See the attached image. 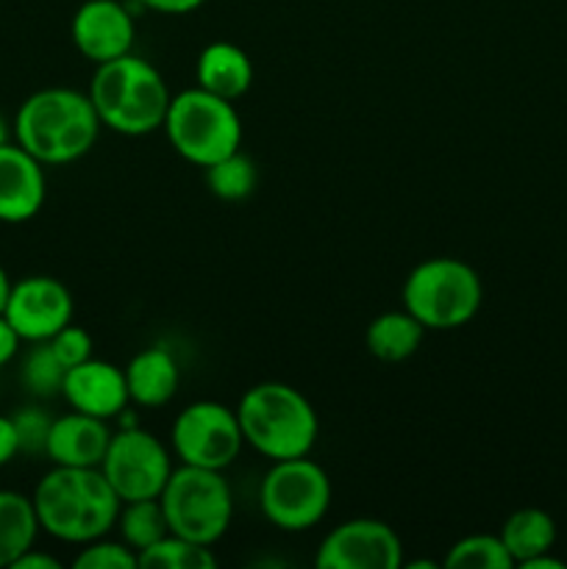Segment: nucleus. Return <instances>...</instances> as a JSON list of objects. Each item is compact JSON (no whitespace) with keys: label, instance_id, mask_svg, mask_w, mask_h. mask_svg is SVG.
Wrapping results in <instances>:
<instances>
[{"label":"nucleus","instance_id":"1","mask_svg":"<svg viewBox=\"0 0 567 569\" xmlns=\"http://www.w3.org/2000/svg\"><path fill=\"white\" fill-rule=\"evenodd\" d=\"M39 528L67 545H87L115 528L122 500L100 467H56L31 495Z\"/></svg>","mask_w":567,"mask_h":569},{"label":"nucleus","instance_id":"2","mask_svg":"<svg viewBox=\"0 0 567 569\" xmlns=\"http://www.w3.org/2000/svg\"><path fill=\"white\" fill-rule=\"evenodd\" d=\"M14 142L44 167L72 164L94 148L100 117L87 92L48 87L28 94L14 114Z\"/></svg>","mask_w":567,"mask_h":569},{"label":"nucleus","instance_id":"3","mask_svg":"<svg viewBox=\"0 0 567 569\" xmlns=\"http://www.w3.org/2000/svg\"><path fill=\"white\" fill-rule=\"evenodd\" d=\"M87 94L100 126L122 137H148L159 131L172 100L161 72L133 53L94 67Z\"/></svg>","mask_w":567,"mask_h":569},{"label":"nucleus","instance_id":"4","mask_svg":"<svg viewBox=\"0 0 567 569\" xmlns=\"http://www.w3.org/2000/svg\"><path fill=\"white\" fill-rule=\"evenodd\" d=\"M245 445L270 461L298 459L315 450L320 420L304 392L281 381H261L239 398Z\"/></svg>","mask_w":567,"mask_h":569},{"label":"nucleus","instance_id":"5","mask_svg":"<svg viewBox=\"0 0 567 569\" xmlns=\"http://www.w3.org/2000/svg\"><path fill=\"white\" fill-rule=\"evenodd\" d=\"M484 283L467 261L434 256L404 281V309L426 331H456L481 311Z\"/></svg>","mask_w":567,"mask_h":569},{"label":"nucleus","instance_id":"6","mask_svg":"<svg viewBox=\"0 0 567 569\" xmlns=\"http://www.w3.org/2000/svg\"><path fill=\"white\" fill-rule=\"evenodd\" d=\"M161 128L172 150L200 170L242 148L239 111L231 100L217 98L200 87L172 94Z\"/></svg>","mask_w":567,"mask_h":569},{"label":"nucleus","instance_id":"7","mask_svg":"<svg viewBox=\"0 0 567 569\" xmlns=\"http://www.w3.org/2000/svg\"><path fill=\"white\" fill-rule=\"evenodd\" d=\"M170 533L200 545H217L233 520V495L222 470L178 465L159 495Z\"/></svg>","mask_w":567,"mask_h":569},{"label":"nucleus","instance_id":"8","mask_svg":"<svg viewBox=\"0 0 567 569\" xmlns=\"http://www.w3.org/2000/svg\"><path fill=\"white\" fill-rule=\"evenodd\" d=\"M259 506L278 531H309L328 515L331 478L309 456L272 461L259 487Z\"/></svg>","mask_w":567,"mask_h":569},{"label":"nucleus","instance_id":"9","mask_svg":"<svg viewBox=\"0 0 567 569\" xmlns=\"http://www.w3.org/2000/svg\"><path fill=\"white\" fill-rule=\"evenodd\" d=\"M170 445L181 465L228 470L245 448L237 409L217 400H195L172 420Z\"/></svg>","mask_w":567,"mask_h":569},{"label":"nucleus","instance_id":"10","mask_svg":"<svg viewBox=\"0 0 567 569\" xmlns=\"http://www.w3.org/2000/svg\"><path fill=\"white\" fill-rule=\"evenodd\" d=\"M100 472L122 503L159 498L172 472V456L159 437L145 428H120L111 433Z\"/></svg>","mask_w":567,"mask_h":569},{"label":"nucleus","instance_id":"11","mask_svg":"<svg viewBox=\"0 0 567 569\" xmlns=\"http://www.w3.org/2000/svg\"><path fill=\"white\" fill-rule=\"evenodd\" d=\"M404 542L387 522L372 517L339 522L322 537L315 553L317 569H400Z\"/></svg>","mask_w":567,"mask_h":569},{"label":"nucleus","instance_id":"12","mask_svg":"<svg viewBox=\"0 0 567 569\" xmlns=\"http://www.w3.org/2000/svg\"><path fill=\"white\" fill-rule=\"evenodd\" d=\"M72 295L59 278L28 276L11 283L3 317L22 342H48L67 322H72Z\"/></svg>","mask_w":567,"mask_h":569},{"label":"nucleus","instance_id":"13","mask_svg":"<svg viewBox=\"0 0 567 569\" xmlns=\"http://www.w3.org/2000/svg\"><path fill=\"white\" fill-rule=\"evenodd\" d=\"M70 37L83 59L103 64L131 53L137 26L131 9L120 0H83L72 14Z\"/></svg>","mask_w":567,"mask_h":569},{"label":"nucleus","instance_id":"14","mask_svg":"<svg viewBox=\"0 0 567 569\" xmlns=\"http://www.w3.org/2000/svg\"><path fill=\"white\" fill-rule=\"evenodd\" d=\"M61 398L72 411H83V415L100 417V420H115L131 403L126 370L111 361L94 359V356L64 372Z\"/></svg>","mask_w":567,"mask_h":569},{"label":"nucleus","instance_id":"15","mask_svg":"<svg viewBox=\"0 0 567 569\" xmlns=\"http://www.w3.org/2000/svg\"><path fill=\"white\" fill-rule=\"evenodd\" d=\"M48 198L44 164L26 148L9 142L0 148V222L20 226L42 211Z\"/></svg>","mask_w":567,"mask_h":569},{"label":"nucleus","instance_id":"16","mask_svg":"<svg viewBox=\"0 0 567 569\" xmlns=\"http://www.w3.org/2000/svg\"><path fill=\"white\" fill-rule=\"evenodd\" d=\"M109 420L72 411L56 417L50 426L44 456L56 467H100L106 459V450L111 442Z\"/></svg>","mask_w":567,"mask_h":569},{"label":"nucleus","instance_id":"17","mask_svg":"<svg viewBox=\"0 0 567 569\" xmlns=\"http://www.w3.org/2000/svg\"><path fill=\"white\" fill-rule=\"evenodd\" d=\"M126 370L128 398L131 403L142 406V409H161L170 403L181 383V370H178L176 356L167 348L156 345V348H145L131 356Z\"/></svg>","mask_w":567,"mask_h":569},{"label":"nucleus","instance_id":"18","mask_svg":"<svg viewBox=\"0 0 567 569\" xmlns=\"http://www.w3.org/2000/svg\"><path fill=\"white\" fill-rule=\"evenodd\" d=\"M195 78H198L200 89L237 103L253 83V64L239 44L220 39L200 50Z\"/></svg>","mask_w":567,"mask_h":569},{"label":"nucleus","instance_id":"19","mask_svg":"<svg viewBox=\"0 0 567 569\" xmlns=\"http://www.w3.org/2000/svg\"><path fill=\"white\" fill-rule=\"evenodd\" d=\"M422 337H426V328L406 309L384 311V315L372 317L367 326L365 348L372 359L384 361V365H400L417 353Z\"/></svg>","mask_w":567,"mask_h":569},{"label":"nucleus","instance_id":"20","mask_svg":"<svg viewBox=\"0 0 567 569\" xmlns=\"http://www.w3.org/2000/svg\"><path fill=\"white\" fill-rule=\"evenodd\" d=\"M498 537L504 539L515 567H523L526 561H531L534 556H543L554 550L556 522L548 511L526 506V509H517L506 517Z\"/></svg>","mask_w":567,"mask_h":569},{"label":"nucleus","instance_id":"21","mask_svg":"<svg viewBox=\"0 0 567 569\" xmlns=\"http://www.w3.org/2000/svg\"><path fill=\"white\" fill-rule=\"evenodd\" d=\"M39 520L28 495L0 489V569H11L26 550L37 545Z\"/></svg>","mask_w":567,"mask_h":569},{"label":"nucleus","instance_id":"22","mask_svg":"<svg viewBox=\"0 0 567 569\" xmlns=\"http://www.w3.org/2000/svg\"><path fill=\"white\" fill-rule=\"evenodd\" d=\"M115 528L117 533H120L122 542L131 550H137V556L170 533V526H167V517L159 498L128 500V503H122Z\"/></svg>","mask_w":567,"mask_h":569},{"label":"nucleus","instance_id":"23","mask_svg":"<svg viewBox=\"0 0 567 569\" xmlns=\"http://www.w3.org/2000/svg\"><path fill=\"white\" fill-rule=\"evenodd\" d=\"M203 181L217 200L239 203V200H248L253 194L256 183H259V170H256L250 156H245L242 150H233L226 159L206 167Z\"/></svg>","mask_w":567,"mask_h":569},{"label":"nucleus","instance_id":"24","mask_svg":"<svg viewBox=\"0 0 567 569\" xmlns=\"http://www.w3.org/2000/svg\"><path fill=\"white\" fill-rule=\"evenodd\" d=\"M217 556L211 545L192 542V539L167 533L156 545L139 553V569H215Z\"/></svg>","mask_w":567,"mask_h":569},{"label":"nucleus","instance_id":"25","mask_svg":"<svg viewBox=\"0 0 567 569\" xmlns=\"http://www.w3.org/2000/svg\"><path fill=\"white\" fill-rule=\"evenodd\" d=\"M442 565L448 569H511L515 561L498 533H470L450 545Z\"/></svg>","mask_w":567,"mask_h":569},{"label":"nucleus","instance_id":"26","mask_svg":"<svg viewBox=\"0 0 567 569\" xmlns=\"http://www.w3.org/2000/svg\"><path fill=\"white\" fill-rule=\"evenodd\" d=\"M67 367L56 359L53 348L48 342H33L28 356L22 359V387L33 395V398H53L61 395V383H64Z\"/></svg>","mask_w":567,"mask_h":569},{"label":"nucleus","instance_id":"27","mask_svg":"<svg viewBox=\"0 0 567 569\" xmlns=\"http://www.w3.org/2000/svg\"><path fill=\"white\" fill-rule=\"evenodd\" d=\"M72 569H139V556L122 539L115 542V539L100 537L81 545L72 559Z\"/></svg>","mask_w":567,"mask_h":569},{"label":"nucleus","instance_id":"28","mask_svg":"<svg viewBox=\"0 0 567 569\" xmlns=\"http://www.w3.org/2000/svg\"><path fill=\"white\" fill-rule=\"evenodd\" d=\"M17 437H20V453L37 456L44 453V445H48L50 426H53V417H48V411H42L39 406H26V409L17 411L14 417Z\"/></svg>","mask_w":567,"mask_h":569},{"label":"nucleus","instance_id":"29","mask_svg":"<svg viewBox=\"0 0 567 569\" xmlns=\"http://www.w3.org/2000/svg\"><path fill=\"white\" fill-rule=\"evenodd\" d=\"M48 345L53 348L56 359H59L67 370L76 365H81V361L92 359V353H94L92 337H89L87 328L72 326V322H67L59 333H53V337L48 339Z\"/></svg>","mask_w":567,"mask_h":569},{"label":"nucleus","instance_id":"30","mask_svg":"<svg viewBox=\"0 0 567 569\" xmlns=\"http://www.w3.org/2000/svg\"><path fill=\"white\" fill-rule=\"evenodd\" d=\"M17 453H20V437H17L14 420L0 415V467L14 461Z\"/></svg>","mask_w":567,"mask_h":569},{"label":"nucleus","instance_id":"31","mask_svg":"<svg viewBox=\"0 0 567 569\" xmlns=\"http://www.w3.org/2000/svg\"><path fill=\"white\" fill-rule=\"evenodd\" d=\"M139 3L156 14H189V11L200 9L206 0H139Z\"/></svg>","mask_w":567,"mask_h":569},{"label":"nucleus","instance_id":"32","mask_svg":"<svg viewBox=\"0 0 567 569\" xmlns=\"http://www.w3.org/2000/svg\"><path fill=\"white\" fill-rule=\"evenodd\" d=\"M20 333H17L14 328H11V322L0 315V367H6L14 359L17 350H20Z\"/></svg>","mask_w":567,"mask_h":569},{"label":"nucleus","instance_id":"33","mask_svg":"<svg viewBox=\"0 0 567 569\" xmlns=\"http://www.w3.org/2000/svg\"><path fill=\"white\" fill-rule=\"evenodd\" d=\"M11 569H61V561L53 559L50 553H42V550H37V545H33L31 550H26V553L11 565Z\"/></svg>","mask_w":567,"mask_h":569},{"label":"nucleus","instance_id":"34","mask_svg":"<svg viewBox=\"0 0 567 569\" xmlns=\"http://www.w3.org/2000/svg\"><path fill=\"white\" fill-rule=\"evenodd\" d=\"M523 569H565V561L554 559L550 553H543V556H534L531 561H526Z\"/></svg>","mask_w":567,"mask_h":569},{"label":"nucleus","instance_id":"35","mask_svg":"<svg viewBox=\"0 0 567 569\" xmlns=\"http://www.w3.org/2000/svg\"><path fill=\"white\" fill-rule=\"evenodd\" d=\"M11 278H9V272L3 270V267H0V315H3L6 311V303H9V295H11Z\"/></svg>","mask_w":567,"mask_h":569},{"label":"nucleus","instance_id":"36","mask_svg":"<svg viewBox=\"0 0 567 569\" xmlns=\"http://www.w3.org/2000/svg\"><path fill=\"white\" fill-rule=\"evenodd\" d=\"M11 133H14V126H11V122L0 114V148L11 142Z\"/></svg>","mask_w":567,"mask_h":569}]
</instances>
